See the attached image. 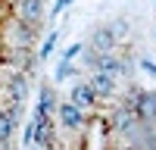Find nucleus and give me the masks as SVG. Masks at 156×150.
I'll return each mask as SVG.
<instances>
[{"label": "nucleus", "instance_id": "nucleus-1", "mask_svg": "<svg viewBox=\"0 0 156 150\" xmlns=\"http://www.w3.org/2000/svg\"><path fill=\"white\" fill-rule=\"evenodd\" d=\"M62 119H66V125H78V112L72 106H66V109H62Z\"/></svg>", "mask_w": 156, "mask_h": 150}]
</instances>
